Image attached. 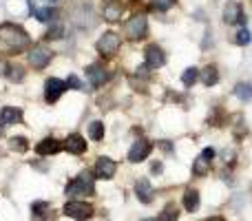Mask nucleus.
Segmentation results:
<instances>
[{
    "mask_svg": "<svg viewBox=\"0 0 252 221\" xmlns=\"http://www.w3.org/2000/svg\"><path fill=\"white\" fill-rule=\"evenodd\" d=\"M144 62H146V66L151 71H157L168 62V56H166V51L159 47V44L151 42V44H146V49H144Z\"/></svg>",
    "mask_w": 252,
    "mask_h": 221,
    "instance_id": "nucleus-8",
    "label": "nucleus"
},
{
    "mask_svg": "<svg viewBox=\"0 0 252 221\" xmlns=\"http://www.w3.org/2000/svg\"><path fill=\"white\" fill-rule=\"evenodd\" d=\"M124 35L130 40V42H142L148 35V18L146 13L137 11L124 22Z\"/></svg>",
    "mask_w": 252,
    "mask_h": 221,
    "instance_id": "nucleus-2",
    "label": "nucleus"
},
{
    "mask_svg": "<svg viewBox=\"0 0 252 221\" xmlns=\"http://www.w3.org/2000/svg\"><path fill=\"white\" fill-rule=\"evenodd\" d=\"M135 197H137L142 204H151L153 201V184L148 182L146 177H142V179H137L135 182Z\"/></svg>",
    "mask_w": 252,
    "mask_h": 221,
    "instance_id": "nucleus-16",
    "label": "nucleus"
},
{
    "mask_svg": "<svg viewBox=\"0 0 252 221\" xmlns=\"http://www.w3.org/2000/svg\"><path fill=\"white\" fill-rule=\"evenodd\" d=\"M25 75H27V71H25V66H20V64H7L4 66V78H7L9 82H13V84L22 82Z\"/></svg>",
    "mask_w": 252,
    "mask_h": 221,
    "instance_id": "nucleus-20",
    "label": "nucleus"
},
{
    "mask_svg": "<svg viewBox=\"0 0 252 221\" xmlns=\"http://www.w3.org/2000/svg\"><path fill=\"white\" fill-rule=\"evenodd\" d=\"M62 35H64V25H62V22H51V27H49L47 33H44V40L53 42V40H60Z\"/></svg>",
    "mask_w": 252,
    "mask_h": 221,
    "instance_id": "nucleus-25",
    "label": "nucleus"
},
{
    "mask_svg": "<svg viewBox=\"0 0 252 221\" xmlns=\"http://www.w3.org/2000/svg\"><path fill=\"white\" fill-rule=\"evenodd\" d=\"M124 13V2L120 0H106L104 7H102V18L106 22H118Z\"/></svg>",
    "mask_w": 252,
    "mask_h": 221,
    "instance_id": "nucleus-15",
    "label": "nucleus"
},
{
    "mask_svg": "<svg viewBox=\"0 0 252 221\" xmlns=\"http://www.w3.org/2000/svg\"><path fill=\"white\" fill-rule=\"evenodd\" d=\"M62 148H64V146H62L60 139L44 137V139H40V142H38V146H35V153H38V155H42V157H49V155H58Z\"/></svg>",
    "mask_w": 252,
    "mask_h": 221,
    "instance_id": "nucleus-14",
    "label": "nucleus"
},
{
    "mask_svg": "<svg viewBox=\"0 0 252 221\" xmlns=\"http://www.w3.org/2000/svg\"><path fill=\"white\" fill-rule=\"evenodd\" d=\"M66 89H69V91H82V82H80V78L75 73H71L69 78H66Z\"/></svg>",
    "mask_w": 252,
    "mask_h": 221,
    "instance_id": "nucleus-32",
    "label": "nucleus"
},
{
    "mask_svg": "<svg viewBox=\"0 0 252 221\" xmlns=\"http://www.w3.org/2000/svg\"><path fill=\"white\" fill-rule=\"evenodd\" d=\"M151 173H155V175H159V173H161V164H159V161H155V164L151 166Z\"/></svg>",
    "mask_w": 252,
    "mask_h": 221,
    "instance_id": "nucleus-35",
    "label": "nucleus"
},
{
    "mask_svg": "<svg viewBox=\"0 0 252 221\" xmlns=\"http://www.w3.org/2000/svg\"><path fill=\"white\" fill-rule=\"evenodd\" d=\"M206 221H223L221 217H210V219H206Z\"/></svg>",
    "mask_w": 252,
    "mask_h": 221,
    "instance_id": "nucleus-37",
    "label": "nucleus"
},
{
    "mask_svg": "<svg viewBox=\"0 0 252 221\" xmlns=\"http://www.w3.org/2000/svg\"><path fill=\"white\" fill-rule=\"evenodd\" d=\"M237 38H235V42L239 44V47H248V44L252 42V33H250V29H246V27H241L239 31H237Z\"/></svg>",
    "mask_w": 252,
    "mask_h": 221,
    "instance_id": "nucleus-31",
    "label": "nucleus"
},
{
    "mask_svg": "<svg viewBox=\"0 0 252 221\" xmlns=\"http://www.w3.org/2000/svg\"><path fill=\"white\" fill-rule=\"evenodd\" d=\"M115 173H118V164H115V159H111V157H106V155L97 157V161H95V177L97 179L109 182V179L115 177Z\"/></svg>",
    "mask_w": 252,
    "mask_h": 221,
    "instance_id": "nucleus-12",
    "label": "nucleus"
},
{
    "mask_svg": "<svg viewBox=\"0 0 252 221\" xmlns=\"http://www.w3.org/2000/svg\"><path fill=\"white\" fill-rule=\"evenodd\" d=\"M29 47L31 35L27 33L25 27L13 25V22L0 25V53L2 56H20V53L29 51Z\"/></svg>",
    "mask_w": 252,
    "mask_h": 221,
    "instance_id": "nucleus-1",
    "label": "nucleus"
},
{
    "mask_svg": "<svg viewBox=\"0 0 252 221\" xmlns=\"http://www.w3.org/2000/svg\"><path fill=\"white\" fill-rule=\"evenodd\" d=\"M199 75H201V82H204V87H217L219 84V69H217V64H206L204 69L199 71Z\"/></svg>",
    "mask_w": 252,
    "mask_h": 221,
    "instance_id": "nucleus-19",
    "label": "nucleus"
},
{
    "mask_svg": "<svg viewBox=\"0 0 252 221\" xmlns=\"http://www.w3.org/2000/svg\"><path fill=\"white\" fill-rule=\"evenodd\" d=\"M201 157H204L206 161H213V157H215V148H204V151H201Z\"/></svg>",
    "mask_w": 252,
    "mask_h": 221,
    "instance_id": "nucleus-33",
    "label": "nucleus"
},
{
    "mask_svg": "<svg viewBox=\"0 0 252 221\" xmlns=\"http://www.w3.org/2000/svg\"><path fill=\"white\" fill-rule=\"evenodd\" d=\"M64 91H69L64 80L47 78V82H44V102H47V104H56V102L64 95Z\"/></svg>",
    "mask_w": 252,
    "mask_h": 221,
    "instance_id": "nucleus-9",
    "label": "nucleus"
},
{
    "mask_svg": "<svg viewBox=\"0 0 252 221\" xmlns=\"http://www.w3.org/2000/svg\"><path fill=\"white\" fill-rule=\"evenodd\" d=\"M179 219V210H177V206H166L164 210H161V215H159V219L157 221H177Z\"/></svg>",
    "mask_w": 252,
    "mask_h": 221,
    "instance_id": "nucleus-30",
    "label": "nucleus"
},
{
    "mask_svg": "<svg viewBox=\"0 0 252 221\" xmlns=\"http://www.w3.org/2000/svg\"><path fill=\"white\" fill-rule=\"evenodd\" d=\"M9 148H11L13 153H27L29 151V142H27V137H11L9 139Z\"/></svg>",
    "mask_w": 252,
    "mask_h": 221,
    "instance_id": "nucleus-26",
    "label": "nucleus"
},
{
    "mask_svg": "<svg viewBox=\"0 0 252 221\" xmlns=\"http://www.w3.org/2000/svg\"><path fill=\"white\" fill-rule=\"evenodd\" d=\"M62 146H64V151L71 153V155H84V153H87V139L80 133H71L69 137L62 142Z\"/></svg>",
    "mask_w": 252,
    "mask_h": 221,
    "instance_id": "nucleus-13",
    "label": "nucleus"
},
{
    "mask_svg": "<svg viewBox=\"0 0 252 221\" xmlns=\"http://www.w3.org/2000/svg\"><path fill=\"white\" fill-rule=\"evenodd\" d=\"M0 124L2 126H16L22 124V111L18 106H4L0 111Z\"/></svg>",
    "mask_w": 252,
    "mask_h": 221,
    "instance_id": "nucleus-17",
    "label": "nucleus"
},
{
    "mask_svg": "<svg viewBox=\"0 0 252 221\" xmlns=\"http://www.w3.org/2000/svg\"><path fill=\"white\" fill-rule=\"evenodd\" d=\"M87 80H89V84H91L93 89H102L111 80V71L106 69L104 64H100V62L89 64L87 66Z\"/></svg>",
    "mask_w": 252,
    "mask_h": 221,
    "instance_id": "nucleus-10",
    "label": "nucleus"
},
{
    "mask_svg": "<svg viewBox=\"0 0 252 221\" xmlns=\"http://www.w3.org/2000/svg\"><path fill=\"white\" fill-rule=\"evenodd\" d=\"M206 173H208V161L199 155L195 159V164H192V175H195V177H206Z\"/></svg>",
    "mask_w": 252,
    "mask_h": 221,
    "instance_id": "nucleus-29",
    "label": "nucleus"
},
{
    "mask_svg": "<svg viewBox=\"0 0 252 221\" xmlns=\"http://www.w3.org/2000/svg\"><path fill=\"white\" fill-rule=\"evenodd\" d=\"M62 213H64V217H69V219L87 221V219L93 217V213H95V210H93L91 204H87V201H82V199H71V201H66V204H64Z\"/></svg>",
    "mask_w": 252,
    "mask_h": 221,
    "instance_id": "nucleus-6",
    "label": "nucleus"
},
{
    "mask_svg": "<svg viewBox=\"0 0 252 221\" xmlns=\"http://www.w3.org/2000/svg\"><path fill=\"white\" fill-rule=\"evenodd\" d=\"M161 148H164V153H173V142L168 144V139H161Z\"/></svg>",
    "mask_w": 252,
    "mask_h": 221,
    "instance_id": "nucleus-34",
    "label": "nucleus"
},
{
    "mask_svg": "<svg viewBox=\"0 0 252 221\" xmlns=\"http://www.w3.org/2000/svg\"><path fill=\"white\" fill-rule=\"evenodd\" d=\"M144 221H155V219H144Z\"/></svg>",
    "mask_w": 252,
    "mask_h": 221,
    "instance_id": "nucleus-38",
    "label": "nucleus"
},
{
    "mask_svg": "<svg viewBox=\"0 0 252 221\" xmlns=\"http://www.w3.org/2000/svg\"><path fill=\"white\" fill-rule=\"evenodd\" d=\"M64 192L69 197L78 195H95V177L89 170H82L78 177H73V182H69V186L64 188Z\"/></svg>",
    "mask_w": 252,
    "mask_h": 221,
    "instance_id": "nucleus-3",
    "label": "nucleus"
},
{
    "mask_svg": "<svg viewBox=\"0 0 252 221\" xmlns=\"http://www.w3.org/2000/svg\"><path fill=\"white\" fill-rule=\"evenodd\" d=\"M106 135V126L102 120H93L91 124H89V137L93 139V142H102Z\"/></svg>",
    "mask_w": 252,
    "mask_h": 221,
    "instance_id": "nucleus-21",
    "label": "nucleus"
},
{
    "mask_svg": "<svg viewBox=\"0 0 252 221\" xmlns=\"http://www.w3.org/2000/svg\"><path fill=\"white\" fill-rule=\"evenodd\" d=\"M182 204L188 213H197L199 206H201L199 190H195V188H186V190H184V197H182Z\"/></svg>",
    "mask_w": 252,
    "mask_h": 221,
    "instance_id": "nucleus-18",
    "label": "nucleus"
},
{
    "mask_svg": "<svg viewBox=\"0 0 252 221\" xmlns=\"http://www.w3.org/2000/svg\"><path fill=\"white\" fill-rule=\"evenodd\" d=\"M31 213H33L35 221H42V217L49 213V201H35V204L31 206Z\"/></svg>",
    "mask_w": 252,
    "mask_h": 221,
    "instance_id": "nucleus-28",
    "label": "nucleus"
},
{
    "mask_svg": "<svg viewBox=\"0 0 252 221\" xmlns=\"http://www.w3.org/2000/svg\"><path fill=\"white\" fill-rule=\"evenodd\" d=\"M175 4H177V0H151V9H155V11H159V13L170 11Z\"/></svg>",
    "mask_w": 252,
    "mask_h": 221,
    "instance_id": "nucleus-27",
    "label": "nucleus"
},
{
    "mask_svg": "<svg viewBox=\"0 0 252 221\" xmlns=\"http://www.w3.org/2000/svg\"><path fill=\"white\" fill-rule=\"evenodd\" d=\"M120 47H122V38H120L115 31H104V33L97 38V42H95V51L100 53L102 58L118 56Z\"/></svg>",
    "mask_w": 252,
    "mask_h": 221,
    "instance_id": "nucleus-5",
    "label": "nucleus"
},
{
    "mask_svg": "<svg viewBox=\"0 0 252 221\" xmlns=\"http://www.w3.org/2000/svg\"><path fill=\"white\" fill-rule=\"evenodd\" d=\"M56 2H60V0H44V4H56Z\"/></svg>",
    "mask_w": 252,
    "mask_h": 221,
    "instance_id": "nucleus-36",
    "label": "nucleus"
},
{
    "mask_svg": "<svg viewBox=\"0 0 252 221\" xmlns=\"http://www.w3.org/2000/svg\"><path fill=\"white\" fill-rule=\"evenodd\" d=\"M33 16H35V20L38 22H53L56 20V16H58V11L51 7V4H44L42 9H35Z\"/></svg>",
    "mask_w": 252,
    "mask_h": 221,
    "instance_id": "nucleus-23",
    "label": "nucleus"
},
{
    "mask_svg": "<svg viewBox=\"0 0 252 221\" xmlns=\"http://www.w3.org/2000/svg\"><path fill=\"white\" fill-rule=\"evenodd\" d=\"M221 20L223 25H246L244 4L239 0H228L221 9Z\"/></svg>",
    "mask_w": 252,
    "mask_h": 221,
    "instance_id": "nucleus-7",
    "label": "nucleus"
},
{
    "mask_svg": "<svg viewBox=\"0 0 252 221\" xmlns=\"http://www.w3.org/2000/svg\"><path fill=\"white\" fill-rule=\"evenodd\" d=\"M53 60V51L47 47V44H31L29 51H27V62H29L31 69L42 71L51 64Z\"/></svg>",
    "mask_w": 252,
    "mask_h": 221,
    "instance_id": "nucleus-4",
    "label": "nucleus"
},
{
    "mask_svg": "<svg viewBox=\"0 0 252 221\" xmlns=\"http://www.w3.org/2000/svg\"><path fill=\"white\" fill-rule=\"evenodd\" d=\"M151 151H153V142H148V139H135L128 148V161L130 164H142L144 159H148Z\"/></svg>",
    "mask_w": 252,
    "mask_h": 221,
    "instance_id": "nucleus-11",
    "label": "nucleus"
},
{
    "mask_svg": "<svg viewBox=\"0 0 252 221\" xmlns=\"http://www.w3.org/2000/svg\"><path fill=\"white\" fill-rule=\"evenodd\" d=\"M197 80H199V69H197V66H188V69L182 73V84H184L186 89L195 87Z\"/></svg>",
    "mask_w": 252,
    "mask_h": 221,
    "instance_id": "nucleus-24",
    "label": "nucleus"
},
{
    "mask_svg": "<svg viewBox=\"0 0 252 221\" xmlns=\"http://www.w3.org/2000/svg\"><path fill=\"white\" fill-rule=\"evenodd\" d=\"M235 97L241 102H250L252 100V84L250 82H237L235 84Z\"/></svg>",
    "mask_w": 252,
    "mask_h": 221,
    "instance_id": "nucleus-22",
    "label": "nucleus"
}]
</instances>
